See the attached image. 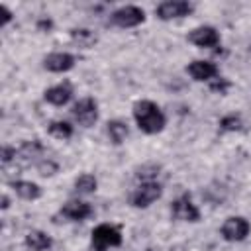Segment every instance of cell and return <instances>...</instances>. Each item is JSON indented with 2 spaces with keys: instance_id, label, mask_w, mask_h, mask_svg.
I'll return each mask as SVG.
<instances>
[{
  "instance_id": "cell-27",
  "label": "cell",
  "mask_w": 251,
  "mask_h": 251,
  "mask_svg": "<svg viewBox=\"0 0 251 251\" xmlns=\"http://www.w3.org/2000/svg\"><path fill=\"white\" fill-rule=\"evenodd\" d=\"M37 27H39L41 31H49V29L53 27V24H51V20H39V22H37Z\"/></svg>"
},
{
  "instance_id": "cell-24",
  "label": "cell",
  "mask_w": 251,
  "mask_h": 251,
  "mask_svg": "<svg viewBox=\"0 0 251 251\" xmlns=\"http://www.w3.org/2000/svg\"><path fill=\"white\" fill-rule=\"evenodd\" d=\"M227 88H229V82H227L226 78H220V76H216V78L210 82V90H212V92H220V94H226V92H227Z\"/></svg>"
},
{
  "instance_id": "cell-10",
  "label": "cell",
  "mask_w": 251,
  "mask_h": 251,
  "mask_svg": "<svg viewBox=\"0 0 251 251\" xmlns=\"http://www.w3.org/2000/svg\"><path fill=\"white\" fill-rule=\"evenodd\" d=\"M186 73L196 80V82H212L218 76V67L212 61H192L186 67Z\"/></svg>"
},
{
  "instance_id": "cell-2",
  "label": "cell",
  "mask_w": 251,
  "mask_h": 251,
  "mask_svg": "<svg viewBox=\"0 0 251 251\" xmlns=\"http://www.w3.org/2000/svg\"><path fill=\"white\" fill-rule=\"evenodd\" d=\"M90 243H92V249L94 251H106L110 247L122 245V233L112 224H100V226H96L92 229Z\"/></svg>"
},
{
  "instance_id": "cell-18",
  "label": "cell",
  "mask_w": 251,
  "mask_h": 251,
  "mask_svg": "<svg viewBox=\"0 0 251 251\" xmlns=\"http://www.w3.org/2000/svg\"><path fill=\"white\" fill-rule=\"evenodd\" d=\"M96 186H98V180L90 173H84V175L76 176V180H75V190L78 194H92L96 190Z\"/></svg>"
},
{
  "instance_id": "cell-21",
  "label": "cell",
  "mask_w": 251,
  "mask_h": 251,
  "mask_svg": "<svg viewBox=\"0 0 251 251\" xmlns=\"http://www.w3.org/2000/svg\"><path fill=\"white\" fill-rule=\"evenodd\" d=\"M241 126H243V122H241V116H237V114H227L220 120L222 131H239Z\"/></svg>"
},
{
  "instance_id": "cell-11",
  "label": "cell",
  "mask_w": 251,
  "mask_h": 251,
  "mask_svg": "<svg viewBox=\"0 0 251 251\" xmlns=\"http://www.w3.org/2000/svg\"><path fill=\"white\" fill-rule=\"evenodd\" d=\"M43 67L51 73H67L75 67V57L71 53H63V51H57V53H49L45 59H43Z\"/></svg>"
},
{
  "instance_id": "cell-22",
  "label": "cell",
  "mask_w": 251,
  "mask_h": 251,
  "mask_svg": "<svg viewBox=\"0 0 251 251\" xmlns=\"http://www.w3.org/2000/svg\"><path fill=\"white\" fill-rule=\"evenodd\" d=\"M157 175H159V167H157V165H143V167H139L137 173H135V176H137L141 182H151V180L157 178Z\"/></svg>"
},
{
  "instance_id": "cell-9",
  "label": "cell",
  "mask_w": 251,
  "mask_h": 251,
  "mask_svg": "<svg viewBox=\"0 0 251 251\" xmlns=\"http://www.w3.org/2000/svg\"><path fill=\"white\" fill-rule=\"evenodd\" d=\"M188 41L192 45H196V47L212 49V47L220 45V33L212 25H200V27H196V29H192L188 33Z\"/></svg>"
},
{
  "instance_id": "cell-25",
  "label": "cell",
  "mask_w": 251,
  "mask_h": 251,
  "mask_svg": "<svg viewBox=\"0 0 251 251\" xmlns=\"http://www.w3.org/2000/svg\"><path fill=\"white\" fill-rule=\"evenodd\" d=\"M16 157H18L16 147H2V165H8V163L16 161Z\"/></svg>"
},
{
  "instance_id": "cell-13",
  "label": "cell",
  "mask_w": 251,
  "mask_h": 251,
  "mask_svg": "<svg viewBox=\"0 0 251 251\" xmlns=\"http://www.w3.org/2000/svg\"><path fill=\"white\" fill-rule=\"evenodd\" d=\"M43 98L53 104V106H65L69 104V100L73 98V86L69 82H61V84H55L51 88H47L43 92Z\"/></svg>"
},
{
  "instance_id": "cell-3",
  "label": "cell",
  "mask_w": 251,
  "mask_h": 251,
  "mask_svg": "<svg viewBox=\"0 0 251 251\" xmlns=\"http://www.w3.org/2000/svg\"><path fill=\"white\" fill-rule=\"evenodd\" d=\"M163 194V186L157 182V180H151V182H141L129 196V202L131 206L135 208H147L151 206L155 200H159Z\"/></svg>"
},
{
  "instance_id": "cell-17",
  "label": "cell",
  "mask_w": 251,
  "mask_h": 251,
  "mask_svg": "<svg viewBox=\"0 0 251 251\" xmlns=\"http://www.w3.org/2000/svg\"><path fill=\"white\" fill-rule=\"evenodd\" d=\"M47 131H49V135H53V137H57V139H69V137H73V126L69 124V122H65V120H55V122H51L49 124V127H47Z\"/></svg>"
},
{
  "instance_id": "cell-4",
  "label": "cell",
  "mask_w": 251,
  "mask_h": 251,
  "mask_svg": "<svg viewBox=\"0 0 251 251\" xmlns=\"http://www.w3.org/2000/svg\"><path fill=\"white\" fill-rule=\"evenodd\" d=\"M251 231V224L243 218V216H231L227 218L222 227H220V233L226 241L229 243H237V241H243Z\"/></svg>"
},
{
  "instance_id": "cell-14",
  "label": "cell",
  "mask_w": 251,
  "mask_h": 251,
  "mask_svg": "<svg viewBox=\"0 0 251 251\" xmlns=\"http://www.w3.org/2000/svg\"><path fill=\"white\" fill-rule=\"evenodd\" d=\"M25 245L31 251H47V249H51L53 239L45 231H41V229H31L25 235Z\"/></svg>"
},
{
  "instance_id": "cell-16",
  "label": "cell",
  "mask_w": 251,
  "mask_h": 251,
  "mask_svg": "<svg viewBox=\"0 0 251 251\" xmlns=\"http://www.w3.org/2000/svg\"><path fill=\"white\" fill-rule=\"evenodd\" d=\"M106 131H108V137H110V141H112L114 145H122V143L127 139V135H129L127 126H126L124 122H120V120H112V122H108Z\"/></svg>"
},
{
  "instance_id": "cell-26",
  "label": "cell",
  "mask_w": 251,
  "mask_h": 251,
  "mask_svg": "<svg viewBox=\"0 0 251 251\" xmlns=\"http://www.w3.org/2000/svg\"><path fill=\"white\" fill-rule=\"evenodd\" d=\"M0 14H2V25H8L12 22V12L6 6H0Z\"/></svg>"
},
{
  "instance_id": "cell-23",
  "label": "cell",
  "mask_w": 251,
  "mask_h": 251,
  "mask_svg": "<svg viewBox=\"0 0 251 251\" xmlns=\"http://www.w3.org/2000/svg\"><path fill=\"white\" fill-rule=\"evenodd\" d=\"M57 163L55 161H51V159H43V161H39L37 163V173L41 175V176H53L55 173H57Z\"/></svg>"
},
{
  "instance_id": "cell-8",
  "label": "cell",
  "mask_w": 251,
  "mask_h": 251,
  "mask_svg": "<svg viewBox=\"0 0 251 251\" xmlns=\"http://www.w3.org/2000/svg\"><path fill=\"white\" fill-rule=\"evenodd\" d=\"M73 118L84 126V127H90L96 124L98 120V104L94 98H82L78 100L75 106H73Z\"/></svg>"
},
{
  "instance_id": "cell-12",
  "label": "cell",
  "mask_w": 251,
  "mask_h": 251,
  "mask_svg": "<svg viewBox=\"0 0 251 251\" xmlns=\"http://www.w3.org/2000/svg\"><path fill=\"white\" fill-rule=\"evenodd\" d=\"M92 214H94L92 206L84 200H71L61 208V216H65L67 220H73V222H82V220L90 218Z\"/></svg>"
},
{
  "instance_id": "cell-15",
  "label": "cell",
  "mask_w": 251,
  "mask_h": 251,
  "mask_svg": "<svg viewBox=\"0 0 251 251\" xmlns=\"http://www.w3.org/2000/svg\"><path fill=\"white\" fill-rule=\"evenodd\" d=\"M14 192L24 200H37L41 196V186L31 180H14L12 182Z\"/></svg>"
},
{
  "instance_id": "cell-19",
  "label": "cell",
  "mask_w": 251,
  "mask_h": 251,
  "mask_svg": "<svg viewBox=\"0 0 251 251\" xmlns=\"http://www.w3.org/2000/svg\"><path fill=\"white\" fill-rule=\"evenodd\" d=\"M71 39L78 45V47H92L96 43V35L86 29V27H80V29H73L71 31Z\"/></svg>"
},
{
  "instance_id": "cell-20",
  "label": "cell",
  "mask_w": 251,
  "mask_h": 251,
  "mask_svg": "<svg viewBox=\"0 0 251 251\" xmlns=\"http://www.w3.org/2000/svg\"><path fill=\"white\" fill-rule=\"evenodd\" d=\"M41 151H43V145H41L37 139H33V141H25V143L18 149V155H20L22 159H25V161H33L35 157L41 155Z\"/></svg>"
},
{
  "instance_id": "cell-5",
  "label": "cell",
  "mask_w": 251,
  "mask_h": 251,
  "mask_svg": "<svg viewBox=\"0 0 251 251\" xmlns=\"http://www.w3.org/2000/svg\"><path fill=\"white\" fill-rule=\"evenodd\" d=\"M192 10H194V6L186 0H167L155 8V14L159 20L169 22V20H178V18L188 16V14H192Z\"/></svg>"
},
{
  "instance_id": "cell-28",
  "label": "cell",
  "mask_w": 251,
  "mask_h": 251,
  "mask_svg": "<svg viewBox=\"0 0 251 251\" xmlns=\"http://www.w3.org/2000/svg\"><path fill=\"white\" fill-rule=\"evenodd\" d=\"M8 206H10V200H8V196L4 194V196H2V210H6Z\"/></svg>"
},
{
  "instance_id": "cell-6",
  "label": "cell",
  "mask_w": 251,
  "mask_h": 251,
  "mask_svg": "<svg viewBox=\"0 0 251 251\" xmlns=\"http://www.w3.org/2000/svg\"><path fill=\"white\" fill-rule=\"evenodd\" d=\"M145 22V12L139 6H122L112 12V24L118 27H135Z\"/></svg>"
},
{
  "instance_id": "cell-1",
  "label": "cell",
  "mask_w": 251,
  "mask_h": 251,
  "mask_svg": "<svg viewBox=\"0 0 251 251\" xmlns=\"http://www.w3.org/2000/svg\"><path fill=\"white\" fill-rule=\"evenodd\" d=\"M133 120H135L137 127L147 135H155V133L163 131V127L167 124L165 114L153 100H139L133 106Z\"/></svg>"
},
{
  "instance_id": "cell-7",
  "label": "cell",
  "mask_w": 251,
  "mask_h": 251,
  "mask_svg": "<svg viewBox=\"0 0 251 251\" xmlns=\"http://www.w3.org/2000/svg\"><path fill=\"white\" fill-rule=\"evenodd\" d=\"M171 216L178 222H198L200 220V210L196 208V204L190 200L188 194L178 196L176 200H173L171 204Z\"/></svg>"
}]
</instances>
